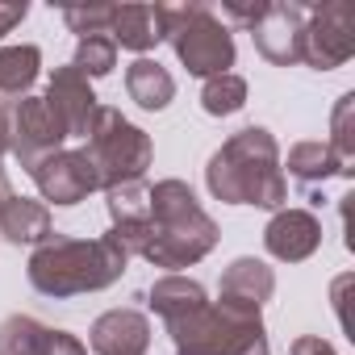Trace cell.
Returning a JSON list of instances; mask_svg holds the SVG:
<instances>
[{"instance_id": "7402d4cb", "label": "cell", "mask_w": 355, "mask_h": 355, "mask_svg": "<svg viewBox=\"0 0 355 355\" xmlns=\"http://www.w3.org/2000/svg\"><path fill=\"white\" fill-rule=\"evenodd\" d=\"M71 67H76L80 76H88V80H101V76H109V71L117 67V46H113V38H109V34L80 38Z\"/></svg>"}, {"instance_id": "2e32d148", "label": "cell", "mask_w": 355, "mask_h": 355, "mask_svg": "<svg viewBox=\"0 0 355 355\" xmlns=\"http://www.w3.org/2000/svg\"><path fill=\"white\" fill-rule=\"evenodd\" d=\"M0 234L13 247H38L51 234V209L30 197H5L0 201Z\"/></svg>"}, {"instance_id": "ba28073f", "label": "cell", "mask_w": 355, "mask_h": 355, "mask_svg": "<svg viewBox=\"0 0 355 355\" xmlns=\"http://www.w3.org/2000/svg\"><path fill=\"white\" fill-rule=\"evenodd\" d=\"M30 175H34L42 201H51V205H80L88 193L101 189L96 167L88 163L84 150H55L42 163H34Z\"/></svg>"}, {"instance_id": "3957f363", "label": "cell", "mask_w": 355, "mask_h": 355, "mask_svg": "<svg viewBox=\"0 0 355 355\" xmlns=\"http://www.w3.org/2000/svg\"><path fill=\"white\" fill-rule=\"evenodd\" d=\"M125 263H130V255L121 251V243L113 234L67 239V234L51 230L34 247V255L26 263V276L42 297L67 301V297H84V293H101V288L117 284Z\"/></svg>"}, {"instance_id": "44dd1931", "label": "cell", "mask_w": 355, "mask_h": 355, "mask_svg": "<svg viewBox=\"0 0 355 355\" xmlns=\"http://www.w3.org/2000/svg\"><path fill=\"white\" fill-rule=\"evenodd\" d=\"M243 105H247V80H243V76L226 71V76L205 80V88H201V109H205L209 117H234Z\"/></svg>"}, {"instance_id": "30bf717a", "label": "cell", "mask_w": 355, "mask_h": 355, "mask_svg": "<svg viewBox=\"0 0 355 355\" xmlns=\"http://www.w3.org/2000/svg\"><path fill=\"white\" fill-rule=\"evenodd\" d=\"M0 355H88V347L55 326H42L30 313H13L0 322Z\"/></svg>"}, {"instance_id": "9c48e42d", "label": "cell", "mask_w": 355, "mask_h": 355, "mask_svg": "<svg viewBox=\"0 0 355 355\" xmlns=\"http://www.w3.org/2000/svg\"><path fill=\"white\" fill-rule=\"evenodd\" d=\"M305 13H309V5H293V0H268L263 17L251 26L255 51H259L268 63H276V67H293V63H301Z\"/></svg>"}, {"instance_id": "d6986e66", "label": "cell", "mask_w": 355, "mask_h": 355, "mask_svg": "<svg viewBox=\"0 0 355 355\" xmlns=\"http://www.w3.org/2000/svg\"><path fill=\"white\" fill-rule=\"evenodd\" d=\"M38 67H42V51L30 46V42L0 51V105L13 109L21 96H30V88L38 80Z\"/></svg>"}, {"instance_id": "5b68a950", "label": "cell", "mask_w": 355, "mask_h": 355, "mask_svg": "<svg viewBox=\"0 0 355 355\" xmlns=\"http://www.w3.org/2000/svg\"><path fill=\"white\" fill-rule=\"evenodd\" d=\"M84 155L96 167L101 189H117V184L142 180L155 159V146H150V134L138 130L134 121H125L113 105H96V113L84 130Z\"/></svg>"}, {"instance_id": "ac0fdd59", "label": "cell", "mask_w": 355, "mask_h": 355, "mask_svg": "<svg viewBox=\"0 0 355 355\" xmlns=\"http://www.w3.org/2000/svg\"><path fill=\"white\" fill-rule=\"evenodd\" d=\"M125 92H130V101H134L138 109L159 113V109H167V105L175 101V80H171V71L159 67L155 59H134V63L125 67Z\"/></svg>"}, {"instance_id": "277c9868", "label": "cell", "mask_w": 355, "mask_h": 355, "mask_svg": "<svg viewBox=\"0 0 355 355\" xmlns=\"http://www.w3.org/2000/svg\"><path fill=\"white\" fill-rule=\"evenodd\" d=\"M159 17L163 38L189 67V76L214 80L234 67V34L209 5H159Z\"/></svg>"}, {"instance_id": "7c38bea8", "label": "cell", "mask_w": 355, "mask_h": 355, "mask_svg": "<svg viewBox=\"0 0 355 355\" xmlns=\"http://www.w3.org/2000/svg\"><path fill=\"white\" fill-rule=\"evenodd\" d=\"M88 347L96 355H146L150 351V322L138 309H109L92 322Z\"/></svg>"}, {"instance_id": "83f0119b", "label": "cell", "mask_w": 355, "mask_h": 355, "mask_svg": "<svg viewBox=\"0 0 355 355\" xmlns=\"http://www.w3.org/2000/svg\"><path fill=\"white\" fill-rule=\"evenodd\" d=\"M5 150H9V109L0 105V159H5Z\"/></svg>"}, {"instance_id": "4316f807", "label": "cell", "mask_w": 355, "mask_h": 355, "mask_svg": "<svg viewBox=\"0 0 355 355\" xmlns=\"http://www.w3.org/2000/svg\"><path fill=\"white\" fill-rule=\"evenodd\" d=\"M288 355H338L326 338H318V334H305V338H297L293 347H288Z\"/></svg>"}, {"instance_id": "ffe728a7", "label": "cell", "mask_w": 355, "mask_h": 355, "mask_svg": "<svg viewBox=\"0 0 355 355\" xmlns=\"http://www.w3.org/2000/svg\"><path fill=\"white\" fill-rule=\"evenodd\" d=\"M146 301H150V309H155V313L163 318V326H167V322H180L184 313L201 309L209 297H205V288H201L197 280H189V276H163V280L150 284Z\"/></svg>"}, {"instance_id": "6da1fadb", "label": "cell", "mask_w": 355, "mask_h": 355, "mask_svg": "<svg viewBox=\"0 0 355 355\" xmlns=\"http://www.w3.org/2000/svg\"><path fill=\"white\" fill-rule=\"evenodd\" d=\"M218 222L201 209L197 193L184 180H159L150 189V218L138 234L134 255H142L155 268H193L218 247Z\"/></svg>"}, {"instance_id": "f1b7e54d", "label": "cell", "mask_w": 355, "mask_h": 355, "mask_svg": "<svg viewBox=\"0 0 355 355\" xmlns=\"http://www.w3.org/2000/svg\"><path fill=\"white\" fill-rule=\"evenodd\" d=\"M175 355H197V351H175Z\"/></svg>"}, {"instance_id": "7a4b0ae2", "label": "cell", "mask_w": 355, "mask_h": 355, "mask_svg": "<svg viewBox=\"0 0 355 355\" xmlns=\"http://www.w3.org/2000/svg\"><path fill=\"white\" fill-rule=\"evenodd\" d=\"M205 184L226 205H255V209H284L288 180L280 171V146L263 125H247L214 150L205 167Z\"/></svg>"}, {"instance_id": "d4e9b609", "label": "cell", "mask_w": 355, "mask_h": 355, "mask_svg": "<svg viewBox=\"0 0 355 355\" xmlns=\"http://www.w3.org/2000/svg\"><path fill=\"white\" fill-rule=\"evenodd\" d=\"M263 9H268V0H255V5H247V0H226L222 5V17H230V21H239V26H255L259 17H263Z\"/></svg>"}, {"instance_id": "484cf974", "label": "cell", "mask_w": 355, "mask_h": 355, "mask_svg": "<svg viewBox=\"0 0 355 355\" xmlns=\"http://www.w3.org/2000/svg\"><path fill=\"white\" fill-rule=\"evenodd\" d=\"M26 13H30V5H26V0H21V5H17V0H13V5H5V0H0V38H5V34H13V30L26 21Z\"/></svg>"}, {"instance_id": "cb8c5ba5", "label": "cell", "mask_w": 355, "mask_h": 355, "mask_svg": "<svg viewBox=\"0 0 355 355\" xmlns=\"http://www.w3.org/2000/svg\"><path fill=\"white\" fill-rule=\"evenodd\" d=\"M109 17L113 5H92V9H63V21L71 26V34L92 38V34H109Z\"/></svg>"}, {"instance_id": "603a6c76", "label": "cell", "mask_w": 355, "mask_h": 355, "mask_svg": "<svg viewBox=\"0 0 355 355\" xmlns=\"http://www.w3.org/2000/svg\"><path fill=\"white\" fill-rule=\"evenodd\" d=\"M351 113H355V92H343L338 105H334V117H330V150L343 163H355V125H351Z\"/></svg>"}, {"instance_id": "8992f818", "label": "cell", "mask_w": 355, "mask_h": 355, "mask_svg": "<svg viewBox=\"0 0 355 355\" xmlns=\"http://www.w3.org/2000/svg\"><path fill=\"white\" fill-rule=\"evenodd\" d=\"M63 142H67V125L46 96H21L9 109V155L26 171H34V163H42L46 155L63 150Z\"/></svg>"}, {"instance_id": "4fadbf2b", "label": "cell", "mask_w": 355, "mask_h": 355, "mask_svg": "<svg viewBox=\"0 0 355 355\" xmlns=\"http://www.w3.org/2000/svg\"><path fill=\"white\" fill-rule=\"evenodd\" d=\"M46 101H51V109L63 117L67 138H84L88 121H92V113H96V92H92L88 76H80L71 63H67V67H55V76H51V84H46Z\"/></svg>"}, {"instance_id": "e0dca14e", "label": "cell", "mask_w": 355, "mask_h": 355, "mask_svg": "<svg viewBox=\"0 0 355 355\" xmlns=\"http://www.w3.org/2000/svg\"><path fill=\"white\" fill-rule=\"evenodd\" d=\"M284 167H288V175L297 184H305V189H313V184H326L330 175H355V167L351 163H343L334 150H330V142H297L293 150H288V159H284Z\"/></svg>"}, {"instance_id": "5bb4252c", "label": "cell", "mask_w": 355, "mask_h": 355, "mask_svg": "<svg viewBox=\"0 0 355 355\" xmlns=\"http://www.w3.org/2000/svg\"><path fill=\"white\" fill-rule=\"evenodd\" d=\"M272 293H276V272H272L263 259L243 255V259H234V263L222 272V293H218V301H222V305H239V309H259L263 301H272Z\"/></svg>"}, {"instance_id": "8fae6325", "label": "cell", "mask_w": 355, "mask_h": 355, "mask_svg": "<svg viewBox=\"0 0 355 355\" xmlns=\"http://www.w3.org/2000/svg\"><path fill=\"white\" fill-rule=\"evenodd\" d=\"M263 247L280 263H301L322 247V222L309 209H276L263 230Z\"/></svg>"}, {"instance_id": "9a60e30c", "label": "cell", "mask_w": 355, "mask_h": 355, "mask_svg": "<svg viewBox=\"0 0 355 355\" xmlns=\"http://www.w3.org/2000/svg\"><path fill=\"white\" fill-rule=\"evenodd\" d=\"M109 38H113V46L134 51L138 59H146V51H155V46L163 42V17H159V5H113Z\"/></svg>"}, {"instance_id": "52a82bcc", "label": "cell", "mask_w": 355, "mask_h": 355, "mask_svg": "<svg viewBox=\"0 0 355 355\" xmlns=\"http://www.w3.org/2000/svg\"><path fill=\"white\" fill-rule=\"evenodd\" d=\"M355 55V13L347 5H322L305 13L301 63L313 71H334Z\"/></svg>"}]
</instances>
